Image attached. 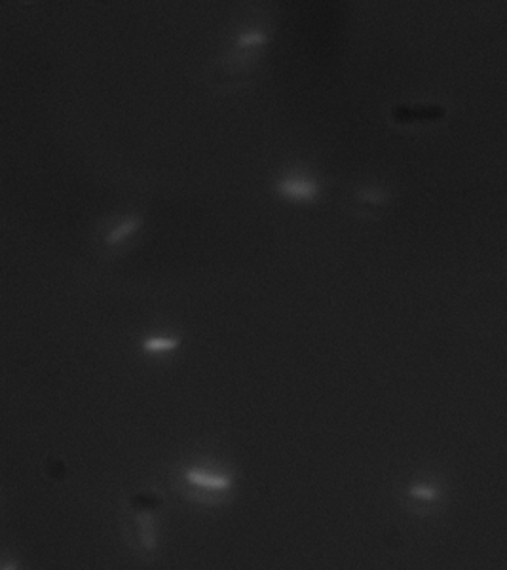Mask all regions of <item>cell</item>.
<instances>
[{
  "label": "cell",
  "instance_id": "1",
  "mask_svg": "<svg viewBox=\"0 0 507 570\" xmlns=\"http://www.w3.org/2000/svg\"><path fill=\"white\" fill-rule=\"evenodd\" d=\"M181 481L188 495L200 500H213L223 498L227 493H230L232 475L223 464L198 461L183 468Z\"/></svg>",
  "mask_w": 507,
  "mask_h": 570
},
{
  "label": "cell",
  "instance_id": "2",
  "mask_svg": "<svg viewBox=\"0 0 507 570\" xmlns=\"http://www.w3.org/2000/svg\"><path fill=\"white\" fill-rule=\"evenodd\" d=\"M278 193L291 202H312L320 193L318 181L312 179L310 176H305V173H289L278 181L276 185Z\"/></svg>",
  "mask_w": 507,
  "mask_h": 570
},
{
  "label": "cell",
  "instance_id": "3",
  "mask_svg": "<svg viewBox=\"0 0 507 570\" xmlns=\"http://www.w3.org/2000/svg\"><path fill=\"white\" fill-rule=\"evenodd\" d=\"M141 227V219L139 217H125L122 219V223H118L116 227L110 229V232L105 236V246L107 247H118L122 246L125 240L137 232V229Z\"/></svg>",
  "mask_w": 507,
  "mask_h": 570
},
{
  "label": "cell",
  "instance_id": "4",
  "mask_svg": "<svg viewBox=\"0 0 507 570\" xmlns=\"http://www.w3.org/2000/svg\"><path fill=\"white\" fill-rule=\"evenodd\" d=\"M177 346V341L173 337H150L147 339L145 342H142V348H145V352L149 354H166L169 350H173V348Z\"/></svg>",
  "mask_w": 507,
  "mask_h": 570
},
{
  "label": "cell",
  "instance_id": "5",
  "mask_svg": "<svg viewBox=\"0 0 507 570\" xmlns=\"http://www.w3.org/2000/svg\"><path fill=\"white\" fill-rule=\"evenodd\" d=\"M356 203L361 205V208H374V205L382 203V196L376 190H359L356 194Z\"/></svg>",
  "mask_w": 507,
  "mask_h": 570
}]
</instances>
